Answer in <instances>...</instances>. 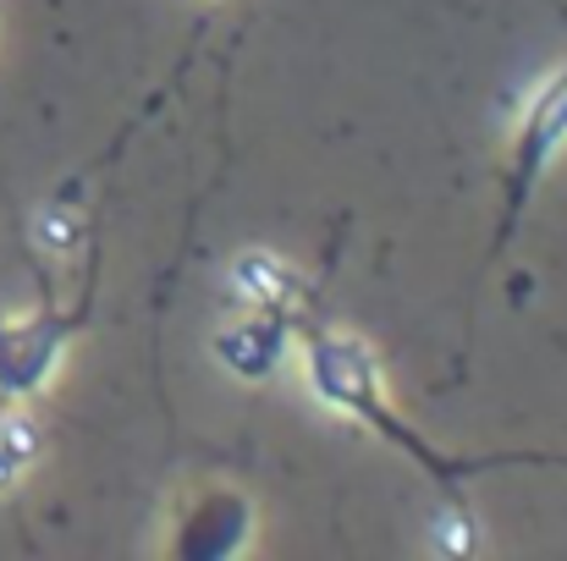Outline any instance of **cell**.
<instances>
[{"label":"cell","instance_id":"6da1fadb","mask_svg":"<svg viewBox=\"0 0 567 561\" xmlns=\"http://www.w3.org/2000/svg\"><path fill=\"white\" fill-rule=\"evenodd\" d=\"M231 287H237L243 298H254V303H281V298H292L298 276H292L276 253L254 248V253H237V264H231Z\"/></svg>","mask_w":567,"mask_h":561},{"label":"cell","instance_id":"277c9868","mask_svg":"<svg viewBox=\"0 0 567 561\" xmlns=\"http://www.w3.org/2000/svg\"><path fill=\"white\" fill-rule=\"evenodd\" d=\"M480 540H474V529H468V518H441V551H474Z\"/></svg>","mask_w":567,"mask_h":561},{"label":"cell","instance_id":"7a4b0ae2","mask_svg":"<svg viewBox=\"0 0 567 561\" xmlns=\"http://www.w3.org/2000/svg\"><path fill=\"white\" fill-rule=\"evenodd\" d=\"M78 237H83V220H78L72 209H44V215H39V242H44L50 253H72Z\"/></svg>","mask_w":567,"mask_h":561},{"label":"cell","instance_id":"5b68a950","mask_svg":"<svg viewBox=\"0 0 567 561\" xmlns=\"http://www.w3.org/2000/svg\"><path fill=\"white\" fill-rule=\"evenodd\" d=\"M17 479H22V468H17V463H11V457L0 451V496H6V490H11Z\"/></svg>","mask_w":567,"mask_h":561},{"label":"cell","instance_id":"3957f363","mask_svg":"<svg viewBox=\"0 0 567 561\" xmlns=\"http://www.w3.org/2000/svg\"><path fill=\"white\" fill-rule=\"evenodd\" d=\"M0 451H6L17 468H28V463L39 457V429H33L28 418H6V424H0Z\"/></svg>","mask_w":567,"mask_h":561}]
</instances>
